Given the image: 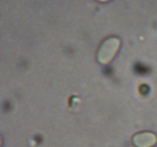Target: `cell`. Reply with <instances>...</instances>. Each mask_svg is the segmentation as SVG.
<instances>
[{"instance_id":"7a4b0ae2","label":"cell","mask_w":157,"mask_h":147,"mask_svg":"<svg viewBox=\"0 0 157 147\" xmlns=\"http://www.w3.org/2000/svg\"><path fill=\"white\" fill-rule=\"evenodd\" d=\"M156 142V134L150 131L140 132L132 138V142L136 147H153Z\"/></svg>"},{"instance_id":"3957f363","label":"cell","mask_w":157,"mask_h":147,"mask_svg":"<svg viewBox=\"0 0 157 147\" xmlns=\"http://www.w3.org/2000/svg\"><path fill=\"white\" fill-rule=\"evenodd\" d=\"M99 1H101V2H107V1H109V0H99Z\"/></svg>"},{"instance_id":"6da1fadb","label":"cell","mask_w":157,"mask_h":147,"mask_svg":"<svg viewBox=\"0 0 157 147\" xmlns=\"http://www.w3.org/2000/svg\"><path fill=\"white\" fill-rule=\"evenodd\" d=\"M121 41L116 37H110L103 41L98 51V60L101 64L110 62L119 49Z\"/></svg>"}]
</instances>
